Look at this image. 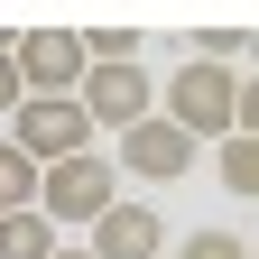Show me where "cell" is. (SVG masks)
Here are the masks:
<instances>
[{"instance_id":"obj_1","label":"cell","mask_w":259,"mask_h":259,"mask_svg":"<svg viewBox=\"0 0 259 259\" xmlns=\"http://www.w3.org/2000/svg\"><path fill=\"white\" fill-rule=\"evenodd\" d=\"M157 120H176L194 148H204V139H232V130H241V65L185 56L176 74H167V111H157Z\"/></svg>"},{"instance_id":"obj_2","label":"cell","mask_w":259,"mask_h":259,"mask_svg":"<svg viewBox=\"0 0 259 259\" xmlns=\"http://www.w3.org/2000/svg\"><path fill=\"white\" fill-rule=\"evenodd\" d=\"M120 204V176H111V157L102 148H83V157H56V167H37V213L56 222H83L93 232V213H111Z\"/></svg>"},{"instance_id":"obj_3","label":"cell","mask_w":259,"mask_h":259,"mask_svg":"<svg viewBox=\"0 0 259 259\" xmlns=\"http://www.w3.org/2000/svg\"><path fill=\"white\" fill-rule=\"evenodd\" d=\"M10 148L28 157V167H56V157H83V148H93V120L74 111V93H65V102L19 93V111H10Z\"/></svg>"},{"instance_id":"obj_4","label":"cell","mask_w":259,"mask_h":259,"mask_svg":"<svg viewBox=\"0 0 259 259\" xmlns=\"http://www.w3.org/2000/svg\"><path fill=\"white\" fill-rule=\"evenodd\" d=\"M74 111H83L93 130H111V139H120L130 120H148V111H157V83H148V65H83Z\"/></svg>"},{"instance_id":"obj_5","label":"cell","mask_w":259,"mask_h":259,"mask_svg":"<svg viewBox=\"0 0 259 259\" xmlns=\"http://www.w3.org/2000/svg\"><path fill=\"white\" fill-rule=\"evenodd\" d=\"M194 157H204V148H194L176 120H157V111H148V120H130L120 139H111V176H139V185H176V176L194 167Z\"/></svg>"},{"instance_id":"obj_6","label":"cell","mask_w":259,"mask_h":259,"mask_svg":"<svg viewBox=\"0 0 259 259\" xmlns=\"http://www.w3.org/2000/svg\"><path fill=\"white\" fill-rule=\"evenodd\" d=\"M10 74H19V93H37V102H65V93L83 83V37L74 28H28L10 47Z\"/></svg>"},{"instance_id":"obj_7","label":"cell","mask_w":259,"mask_h":259,"mask_svg":"<svg viewBox=\"0 0 259 259\" xmlns=\"http://www.w3.org/2000/svg\"><path fill=\"white\" fill-rule=\"evenodd\" d=\"M83 250L93 259H157V250H167V222H157V204H130V194H120L111 213H93V241Z\"/></svg>"},{"instance_id":"obj_8","label":"cell","mask_w":259,"mask_h":259,"mask_svg":"<svg viewBox=\"0 0 259 259\" xmlns=\"http://www.w3.org/2000/svg\"><path fill=\"white\" fill-rule=\"evenodd\" d=\"M0 259H56V222L28 204V213H0Z\"/></svg>"},{"instance_id":"obj_9","label":"cell","mask_w":259,"mask_h":259,"mask_svg":"<svg viewBox=\"0 0 259 259\" xmlns=\"http://www.w3.org/2000/svg\"><path fill=\"white\" fill-rule=\"evenodd\" d=\"M213 176L232 185V194H259V139H241V130L213 139Z\"/></svg>"},{"instance_id":"obj_10","label":"cell","mask_w":259,"mask_h":259,"mask_svg":"<svg viewBox=\"0 0 259 259\" xmlns=\"http://www.w3.org/2000/svg\"><path fill=\"white\" fill-rule=\"evenodd\" d=\"M28 204H37V167L0 139V213H28Z\"/></svg>"},{"instance_id":"obj_11","label":"cell","mask_w":259,"mask_h":259,"mask_svg":"<svg viewBox=\"0 0 259 259\" xmlns=\"http://www.w3.org/2000/svg\"><path fill=\"white\" fill-rule=\"evenodd\" d=\"M176 259H250V241H241V232H185Z\"/></svg>"},{"instance_id":"obj_12","label":"cell","mask_w":259,"mask_h":259,"mask_svg":"<svg viewBox=\"0 0 259 259\" xmlns=\"http://www.w3.org/2000/svg\"><path fill=\"white\" fill-rule=\"evenodd\" d=\"M250 47V28H204V37H194V56H204V65H232Z\"/></svg>"},{"instance_id":"obj_13","label":"cell","mask_w":259,"mask_h":259,"mask_svg":"<svg viewBox=\"0 0 259 259\" xmlns=\"http://www.w3.org/2000/svg\"><path fill=\"white\" fill-rule=\"evenodd\" d=\"M56 259H93V250H65V241H56Z\"/></svg>"}]
</instances>
